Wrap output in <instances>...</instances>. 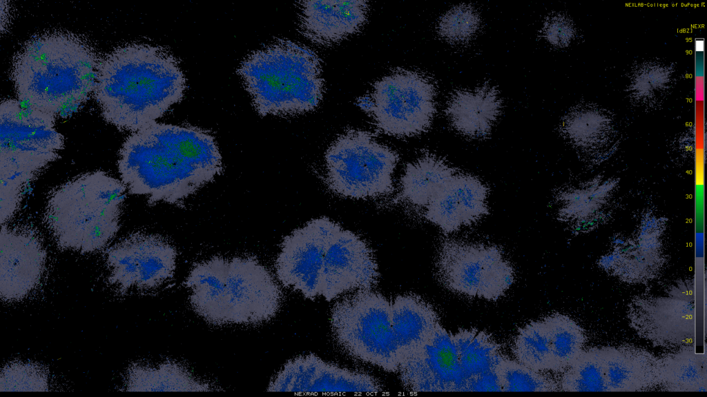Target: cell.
<instances>
[{
    "instance_id": "6da1fadb",
    "label": "cell",
    "mask_w": 707,
    "mask_h": 397,
    "mask_svg": "<svg viewBox=\"0 0 707 397\" xmlns=\"http://www.w3.org/2000/svg\"><path fill=\"white\" fill-rule=\"evenodd\" d=\"M117 168L128 192L146 196L151 205H180L224 170L211 132L157 122L131 132L125 139Z\"/></svg>"
},
{
    "instance_id": "7a4b0ae2",
    "label": "cell",
    "mask_w": 707,
    "mask_h": 397,
    "mask_svg": "<svg viewBox=\"0 0 707 397\" xmlns=\"http://www.w3.org/2000/svg\"><path fill=\"white\" fill-rule=\"evenodd\" d=\"M186 89V76L169 50L133 43L101 58L93 94L106 122L134 132L180 102Z\"/></svg>"
},
{
    "instance_id": "3957f363",
    "label": "cell",
    "mask_w": 707,
    "mask_h": 397,
    "mask_svg": "<svg viewBox=\"0 0 707 397\" xmlns=\"http://www.w3.org/2000/svg\"><path fill=\"white\" fill-rule=\"evenodd\" d=\"M100 59L93 46L76 34L35 35L13 59L11 78L17 98L55 117L70 116L94 93Z\"/></svg>"
},
{
    "instance_id": "277c9868",
    "label": "cell",
    "mask_w": 707,
    "mask_h": 397,
    "mask_svg": "<svg viewBox=\"0 0 707 397\" xmlns=\"http://www.w3.org/2000/svg\"><path fill=\"white\" fill-rule=\"evenodd\" d=\"M237 73L261 116H294L316 109L324 80L320 59L309 47L278 39L247 54Z\"/></svg>"
},
{
    "instance_id": "5b68a950",
    "label": "cell",
    "mask_w": 707,
    "mask_h": 397,
    "mask_svg": "<svg viewBox=\"0 0 707 397\" xmlns=\"http://www.w3.org/2000/svg\"><path fill=\"white\" fill-rule=\"evenodd\" d=\"M126 190L122 181L101 170L53 188L44 222L57 246L81 254L104 248L119 229Z\"/></svg>"
},
{
    "instance_id": "8992f818",
    "label": "cell",
    "mask_w": 707,
    "mask_h": 397,
    "mask_svg": "<svg viewBox=\"0 0 707 397\" xmlns=\"http://www.w3.org/2000/svg\"><path fill=\"white\" fill-rule=\"evenodd\" d=\"M56 117L19 99L0 105L1 225L16 212L23 189L45 167L57 160L64 138L55 128Z\"/></svg>"
},
{
    "instance_id": "52a82bcc",
    "label": "cell",
    "mask_w": 707,
    "mask_h": 397,
    "mask_svg": "<svg viewBox=\"0 0 707 397\" xmlns=\"http://www.w3.org/2000/svg\"><path fill=\"white\" fill-rule=\"evenodd\" d=\"M330 324L333 338L349 355L386 371L398 372L391 303L382 294L362 289L344 296L331 309Z\"/></svg>"
},
{
    "instance_id": "ba28073f",
    "label": "cell",
    "mask_w": 707,
    "mask_h": 397,
    "mask_svg": "<svg viewBox=\"0 0 707 397\" xmlns=\"http://www.w3.org/2000/svg\"><path fill=\"white\" fill-rule=\"evenodd\" d=\"M326 181L336 194L352 198H374L393 190L398 154L361 130H348L325 155Z\"/></svg>"
},
{
    "instance_id": "9c48e42d",
    "label": "cell",
    "mask_w": 707,
    "mask_h": 397,
    "mask_svg": "<svg viewBox=\"0 0 707 397\" xmlns=\"http://www.w3.org/2000/svg\"><path fill=\"white\" fill-rule=\"evenodd\" d=\"M436 276L448 290L494 301L510 288L515 273L496 245L444 240L435 264Z\"/></svg>"
},
{
    "instance_id": "30bf717a",
    "label": "cell",
    "mask_w": 707,
    "mask_h": 397,
    "mask_svg": "<svg viewBox=\"0 0 707 397\" xmlns=\"http://www.w3.org/2000/svg\"><path fill=\"white\" fill-rule=\"evenodd\" d=\"M435 94L433 81L425 74L396 70L374 83L369 114L382 133L396 137L418 135L431 125Z\"/></svg>"
},
{
    "instance_id": "8fae6325",
    "label": "cell",
    "mask_w": 707,
    "mask_h": 397,
    "mask_svg": "<svg viewBox=\"0 0 707 397\" xmlns=\"http://www.w3.org/2000/svg\"><path fill=\"white\" fill-rule=\"evenodd\" d=\"M627 318L637 334L654 346L675 349L692 345L695 328L693 285L677 284L661 294L635 296L628 305Z\"/></svg>"
},
{
    "instance_id": "7c38bea8",
    "label": "cell",
    "mask_w": 707,
    "mask_h": 397,
    "mask_svg": "<svg viewBox=\"0 0 707 397\" xmlns=\"http://www.w3.org/2000/svg\"><path fill=\"white\" fill-rule=\"evenodd\" d=\"M175 248L163 237L137 232L125 237L106 252L108 281L124 294L131 288H155L173 278Z\"/></svg>"
},
{
    "instance_id": "4fadbf2b",
    "label": "cell",
    "mask_w": 707,
    "mask_h": 397,
    "mask_svg": "<svg viewBox=\"0 0 707 397\" xmlns=\"http://www.w3.org/2000/svg\"><path fill=\"white\" fill-rule=\"evenodd\" d=\"M282 301L271 272L252 257L227 259L225 280L226 323L255 325L271 319Z\"/></svg>"
},
{
    "instance_id": "5bb4252c",
    "label": "cell",
    "mask_w": 707,
    "mask_h": 397,
    "mask_svg": "<svg viewBox=\"0 0 707 397\" xmlns=\"http://www.w3.org/2000/svg\"><path fill=\"white\" fill-rule=\"evenodd\" d=\"M339 227L329 218L320 217L284 238L275 262L276 276L284 287L300 292L306 298L320 296L325 251Z\"/></svg>"
},
{
    "instance_id": "9a60e30c",
    "label": "cell",
    "mask_w": 707,
    "mask_h": 397,
    "mask_svg": "<svg viewBox=\"0 0 707 397\" xmlns=\"http://www.w3.org/2000/svg\"><path fill=\"white\" fill-rule=\"evenodd\" d=\"M379 275L374 252L368 243L340 225L325 251L320 295L331 301L346 293L371 289Z\"/></svg>"
},
{
    "instance_id": "2e32d148",
    "label": "cell",
    "mask_w": 707,
    "mask_h": 397,
    "mask_svg": "<svg viewBox=\"0 0 707 397\" xmlns=\"http://www.w3.org/2000/svg\"><path fill=\"white\" fill-rule=\"evenodd\" d=\"M398 372L409 391H466L452 334L440 323L422 345L399 360Z\"/></svg>"
},
{
    "instance_id": "e0dca14e",
    "label": "cell",
    "mask_w": 707,
    "mask_h": 397,
    "mask_svg": "<svg viewBox=\"0 0 707 397\" xmlns=\"http://www.w3.org/2000/svg\"><path fill=\"white\" fill-rule=\"evenodd\" d=\"M298 393L371 392L382 391L373 376L323 360L313 354L289 360L267 389Z\"/></svg>"
},
{
    "instance_id": "ac0fdd59",
    "label": "cell",
    "mask_w": 707,
    "mask_h": 397,
    "mask_svg": "<svg viewBox=\"0 0 707 397\" xmlns=\"http://www.w3.org/2000/svg\"><path fill=\"white\" fill-rule=\"evenodd\" d=\"M0 296L5 302L19 301L39 285L46 253L39 236L26 228L1 225Z\"/></svg>"
},
{
    "instance_id": "d6986e66",
    "label": "cell",
    "mask_w": 707,
    "mask_h": 397,
    "mask_svg": "<svg viewBox=\"0 0 707 397\" xmlns=\"http://www.w3.org/2000/svg\"><path fill=\"white\" fill-rule=\"evenodd\" d=\"M488 187L478 178L456 173L433 196L425 217L447 234L476 223L489 212Z\"/></svg>"
},
{
    "instance_id": "ffe728a7",
    "label": "cell",
    "mask_w": 707,
    "mask_h": 397,
    "mask_svg": "<svg viewBox=\"0 0 707 397\" xmlns=\"http://www.w3.org/2000/svg\"><path fill=\"white\" fill-rule=\"evenodd\" d=\"M298 29L311 43L331 46L358 32L365 24L367 1L298 2Z\"/></svg>"
},
{
    "instance_id": "44dd1931",
    "label": "cell",
    "mask_w": 707,
    "mask_h": 397,
    "mask_svg": "<svg viewBox=\"0 0 707 397\" xmlns=\"http://www.w3.org/2000/svg\"><path fill=\"white\" fill-rule=\"evenodd\" d=\"M601 348L608 391H643L657 387V358L633 345Z\"/></svg>"
},
{
    "instance_id": "7402d4cb",
    "label": "cell",
    "mask_w": 707,
    "mask_h": 397,
    "mask_svg": "<svg viewBox=\"0 0 707 397\" xmlns=\"http://www.w3.org/2000/svg\"><path fill=\"white\" fill-rule=\"evenodd\" d=\"M502 101L497 90L485 85L473 90L455 91L447 101L445 114L451 125L463 135L487 136L499 115Z\"/></svg>"
},
{
    "instance_id": "603a6c76",
    "label": "cell",
    "mask_w": 707,
    "mask_h": 397,
    "mask_svg": "<svg viewBox=\"0 0 707 397\" xmlns=\"http://www.w3.org/2000/svg\"><path fill=\"white\" fill-rule=\"evenodd\" d=\"M390 303L391 327L400 360L427 340L440 320L432 305L416 294L398 295Z\"/></svg>"
},
{
    "instance_id": "cb8c5ba5",
    "label": "cell",
    "mask_w": 707,
    "mask_h": 397,
    "mask_svg": "<svg viewBox=\"0 0 707 397\" xmlns=\"http://www.w3.org/2000/svg\"><path fill=\"white\" fill-rule=\"evenodd\" d=\"M227 259L215 256L197 263L184 284L191 289L193 310L209 323H226L225 280Z\"/></svg>"
},
{
    "instance_id": "d4e9b609",
    "label": "cell",
    "mask_w": 707,
    "mask_h": 397,
    "mask_svg": "<svg viewBox=\"0 0 707 397\" xmlns=\"http://www.w3.org/2000/svg\"><path fill=\"white\" fill-rule=\"evenodd\" d=\"M128 391H210L220 390L210 383L197 378L184 366L166 361L157 366L133 364L125 379Z\"/></svg>"
},
{
    "instance_id": "484cf974",
    "label": "cell",
    "mask_w": 707,
    "mask_h": 397,
    "mask_svg": "<svg viewBox=\"0 0 707 397\" xmlns=\"http://www.w3.org/2000/svg\"><path fill=\"white\" fill-rule=\"evenodd\" d=\"M657 387L669 391H706L705 354L686 345L657 358Z\"/></svg>"
},
{
    "instance_id": "4316f807",
    "label": "cell",
    "mask_w": 707,
    "mask_h": 397,
    "mask_svg": "<svg viewBox=\"0 0 707 397\" xmlns=\"http://www.w3.org/2000/svg\"><path fill=\"white\" fill-rule=\"evenodd\" d=\"M458 363L465 385L496 374L502 357L501 347L488 333L475 328L460 329L452 334Z\"/></svg>"
},
{
    "instance_id": "83f0119b",
    "label": "cell",
    "mask_w": 707,
    "mask_h": 397,
    "mask_svg": "<svg viewBox=\"0 0 707 397\" xmlns=\"http://www.w3.org/2000/svg\"><path fill=\"white\" fill-rule=\"evenodd\" d=\"M456 169L444 160L425 155L407 164L400 181L401 194L410 204L425 207L448 180Z\"/></svg>"
},
{
    "instance_id": "f1b7e54d",
    "label": "cell",
    "mask_w": 707,
    "mask_h": 397,
    "mask_svg": "<svg viewBox=\"0 0 707 397\" xmlns=\"http://www.w3.org/2000/svg\"><path fill=\"white\" fill-rule=\"evenodd\" d=\"M549 335L554 371L562 372L584 350V329L571 317L554 313L543 318Z\"/></svg>"
},
{
    "instance_id": "f546056e",
    "label": "cell",
    "mask_w": 707,
    "mask_h": 397,
    "mask_svg": "<svg viewBox=\"0 0 707 397\" xmlns=\"http://www.w3.org/2000/svg\"><path fill=\"white\" fill-rule=\"evenodd\" d=\"M517 361L540 372L554 371L549 335L543 319L519 329L512 345Z\"/></svg>"
},
{
    "instance_id": "4dcf8cb0",
    "label": "cell",
    "mask_w": 707,
    "mask_h": 397,
    "mask_svg": "<svg viewBox=\"0 0 707 397\" xmlns=\"http://www.w3.org/2000/svg\"><path fill=\"white\" fill-rule=\"evenodd\" d=\"M562 373L560 391H608L601 348L584 349Z\"/></svg>"
},
{
    "instance_id": "1f68e13d",
    "label": "cell",
    "mask_w": 707,
    "mask_h": 397,
    "mask_svg": "<svg viewBox=\"0 0 707 397\" xmlns=\"http://www.w3.org/2000/svg\"><path fill=\"white\" fill-rule=\"evenodd\" d=\"M501 391H556L559 381L517 360L502 356L496 368Z\"/></svg>"
},
{
    "instance_id": "d6a6232c",
    "label": "cell",
    "mask_w": 707,
    "mask_h": 397,
    "mask_svg": "<svg viewBox=\"0 0 707 397\" xmlns=\"http://www.w3.org/2000/svg\"><path fill=\"white\" fill-rule=\"evenodd\" d=\"M49 390L48 371L41 365L12 361L2 369L0 391H44Z\"/></svg>"
},
{
    "instance_id": "836d02e7",
    "label": "cell",
    "mask_w": 707,
    "mask_h": 397,
    "mask_svg": "<svg viewBox=\"0 0 707 397\" xmlns=\"http://www.w3.org/2000/svg\"><path fill=\"white\" fill-rule=\"evenodd\" d=\"M479 26L477 12L471 6L462 4L452 8L440 18L438 32L450 43H462L476 34Z\"/></svg>"
},
{
    "instance_id": "e575fe53",
    "label": "cell",
    "mask_w": 707,
    "mask_h": 397,
    "mask_svg": "<svg viewBox=\"0 0 707 397\" xmlns=\"http://www.w3.org/2000/svg\"><path fill=\"white\" fill-rule=\"evenodd\" d=\"M543 34L552 44L563 45L570 39V28L564 18L557 16L552 17L545 21Z\"/></svg>"
},
{
    "instance_id": "d590c367",
    "label": "cell",
    "mask_w": 707,
    "mask_h": 397,
    "mask_svg": "<svg viewBox=\"0 0 707 397\" xmlns=\"http://www.w3.org/2000/svg\"><path fill=\"white\" fill-rule=\"evenodd\" d=\"M358 105L366 112L369 113L372 106L373 101L372 98L367 96L361 97L358 99Z\"/></svg>"
}]
</instances>
